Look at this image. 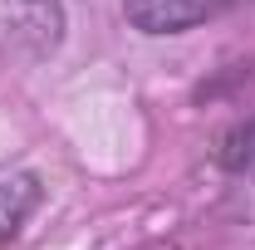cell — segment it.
I'll return each mask as SVG.
<instances>
[{
	"instance_id": "6da1fadb",
	"label": "cell",
	"mask_w": 255,
	"mask_h": 250,
	"mask_svg": "<svg viewBox=\"0 0 255 250\" xmlns=\"http://www.w3.org/2000/svg\"><path fill=\"white\" fill-rule=\"evenodd\" d=\"M221 5L226 0H128V20L147 34H172V30L211 20Z\"/></svg>"
},
{
	"instance_id": "7a4b0ae2",
	"label": "cell",
	"mask_w": 255,
	"mask_h": 250,
	"mask_svg": "<svg viewBox=\"0 0 255 250\" xmlns=\"http://www.w3.org/2000/svg\"><path fill=\"white\" fill-rule=\"evenodd\" d=\"M39 206V182L34 177H10V182H0V241H10L30 211Z\"/></svg>"
},
{
	"instance_id": "3957f363",
	"label": "cell",
	"mask_w": 255,
	"mask_h": 250,
	"mask_svg": "<svg viewBox=\"0 0 255 250\" xmlns=\"http://www.w3.org/2000/svg\"><path fill=\"white\" fill-rule=\"evenodd\" d=\"M226 167L231 172H255V123L251 127H236L231 137H226Z\"/></svg>"
}]
</instances>
